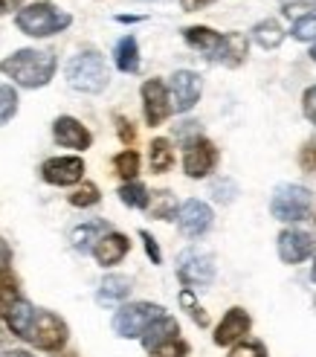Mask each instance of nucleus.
Masks as SVG:
<instances>
[{
    "label": "nucleus",
    "instance_id": "obj_9",
    "mask_svg": "<svg viewBox=\"0 0 316 357\" xmlns=\"http://www.w3.org/2000/svg\"><path fill=\"white\" fill-rule=\"evenodd\" d=\"M200 91H203V82L195 70H177L168 82V99H171V111L177 114H186L198 105L200 99Z\"/></svg>",
    "mask_w": 316,
    "mask_h": 357
},
{
    "label": "nucleus",
    "instance_id": "obj_40",
    "mask_svg": "<svg viewBox=\"0 0 316 357\" xmlns=\"http://www.w3.org/2000/svg\"><path fill=\"white\" fill-rule=\"evenodd\" d=\"M116 131H119V137H122V142H125V146H131V142L136 139L134 125H131L125 116H116Z\"/></svg>",
    "mask_w": 316,
    "mask_h": 357
},
{
    "label": "nucleus",
    "instance_id": "obj_30",
    "mask_svg": "<svg viewBox=\"0 0 316 357\" xmlns=\"http://www.w3.org/2000/svg\"><path fill=\"white\" fill-rule=\"evenodd\" d=\"M17 114V93L15 87L0 84V125H6Z\"/></svg>",
    "mask_w": 316,
    "mask_h": 357
},
{
    "label": "nucleus",
    "instance_id": "obj_12",
    "mask_svg": "<svg viewBox=\"0 0 316 357\" xmlns=\"http://www.w3.org/2000/svg\"><path fill=\"white\" fill-rule=\"evenodd\" d=\"M143 108H145V122L151 128L163 125L171 116V99H168V87L160 79H148L143 84Z\"/></svg>",
    "mask_w": 316,
    "mask_h": 357
},
{
    "label": "nucleus",
    "instance_id": "obj_7",
    "mask_svg": "<svg viewBox=\"0 0 316 357\" xmlns=\"http://www.w3.org/2000/svg\"><path fill=\"white\" fill-rule=\"evenodd\" d=\"M177 276L186 288H206L215 282V259L203 250H183L177 259Z\"/></svg>",
    "mask_w": 316,
    "mask_h": 357
},
{
    "label": "nucleus",
    "instance_id": "obj_28",
    "mask_svg": "<svg viewBox=\"0 0 316 357\" xmlns=\"http://www.w3.org/2000/svg\"><path fill=\"white\" fill-rule=\"evenodd\" d=\"M180 305L189 311V317L195 319V323H198L200 328H206V326H209V314L203 311L200 302L195 299V294H191V288H183V291H180Z\"/></svg>",
    "mask_w": 316,
    "mask_h": 357
},
{
    "label": "nucleus",
    "instance_id": "obj_19",
    "mask_svg": "<svg viewBox=\"0 0 316 357\" xmlns=\"http://www.w3.org/2000/svg\"><path fill=\"white\" fill-rule=\"evenodd\" d=\"M134 291V284L128 276H122V273H111V276H104L102 284H99V302H104V305H116V302L122 299H128Z\"/></svg>",
    "mask_w": 316,
    "mask_h": 357
},
{
    "label": "nucleus",
    "instance_id": "obj_32",
    "mask_svg": "<svg viewBox=\"0 0 316 357\" xmlns=\"http://www.w3.org/2000/svg\"><path fill=\"white\" fill-rule=\"evenodd\" d=\"M151 357H189V343L180 340V337H174V340L163 343V346H157L148 351Z\"/></svg>",
    "mask_w": 316,
    "mask_h": 357
},
{
    "label": "nucleus",
    "instance_id": "obj_45",
    "mask_svg": "<svg viewBox=\"0 0 316 357\" xmlns=\"http://www.w3.org/2000/svg\"><path fill=\"white\" fill-rule=\"evenodd\" d=\"M310 279L316 282V259H313V267H310Z\"/></svg>",
    "mask_w": 316,
    "mask_h": 357
},
{
    "label": "nucleus",
    "instance_id": "obj_23",
    "mask_svg": "<svg viewBox=\"0 0 316 357\" xmlns=\"http://www.w3.org/2000/svg\"><path fill=\"white\" fill-rule=\"evenodd\" d=\"M148 163L154 174H166L174 166V149L166 137H157L151 139V151H148Z\"/></svg>",
    "mask_w": 316,
    "mask_h": 357
},
{
    "label": "nucleus",
    "instance_id": "obj_2",
    "mask_svg": "<svg viewBox=\"0 0 316 357\" xmlns=\"http://www.w3.org/2000/svg\"><path fill=\"white\" fill-rule=\"evenodd\" d=\"M15 24L24 35H29V38H49V35H58L73 24V15L41 0V3H32L17 12Z\"/></svg>",
    "mask_w": 316,
    "mask_h": 357
},
{
    "label": "nucleus",
    "instance_id": "obj_31",
    "mask_svg": "<svg viewBox=\"0 0 316 357\" xmlns=\"http://www.w3.org/2000/svg\"><path fill=\"white\" fill-rule=\"evenodd\" d=\"M313 12H316V0H282V15L293 17V21H299V17L313 15Z\"/></svg>",
    "mask_w": 316,
    "mask_h": 357
},
{
    "label": "nucleus",
    "instance_id": "obj_34",
    "mask_svg": "<svg viewBox=\"0 0 316 357\" xmlns=\"http://www.w3.org/2000/svg\"><path fill=\"white\" fill-rule=\"evenodd\" d=\"M230 357H267V346L261 340H247V337H244L241 343H235Z\"/></svg>",
    "mask_w": 316,
    "mask_h": 357
},
{
    "label": "nucleus",
    "instance_id": "obj_47",
    "mask_svg": "<svg viewBox=\"0 0 316 357\" xmlns=\"http://www.w3.org/2000/svg\"><path fill=\"white\" fill-rule=\"evenodd\" d=\"M310 56H313V61H316V41H313V52H310Z\"/></svg>",
    "mask_w": 316,
    "mask_h": 357
},
{
    "label": "nucleus",
    "instance_id": "obj_38",
    "mask_svg": "<svg viewBox=\"0 0 316 357\" xmlns=\"http://www.w3.org/2000/svg\"><path fill=\"white\" fill-rule=\"evenodd\" d=\"M299 166L305 172H313L316 169V142H308V146L299 151Z\"/></svg>",
    "mask_w": 316,
    "mask_h": 357
},
{
    "label": "nucleus",
    "instance_id": "obj_27",
    "mask_svg": "<svg viewBox=\"0 0 316 357\" xmlns=\"http://www.w3.org/2000/svg\"><path fill=\"white\" fill-rule=\"evenodd\" d=\"M113 169L119 177H125V181H134V177L139 174V154L134 149H125V151H119L113 157Z\"/></svg>",
    "mask_w": 316,
    "mask_h": 357
},
{
    "label": "nucleus",
    "instance_id": "obj_4",
    "mask_svg": "<svg viewBox=\"0 0 316 357\" xmlns=\"http://www.w3.org/2000/svg\"><path fill=\"white\" fill-rule=\"evenodd\" d=\"M270 212H273V218L282 224L308 221L313 215V195H310V189H305L299 183H282V186H276L273 198H270Z\"/></svg>",
    "mask_w": 316,
    "mask_h": 357
},
{
    "label": "nucleus",
    "instance_id": "obj_21",
    "mask_svg": "<svg viewBox=\"0 0 316 357\" xmlns=\"http://www.w3.org/2000/svg\"><path fill=\"white\" fill-rule=\"evenodd\" d=\"M253 41L261 50H276V47H282V41H285V29L278 26V21L267 17V21H258L253 26Z\"/></svg>",
    "mask_w": 316,
    "mask_h": 357
},
{
    "label": "nucleus",
    "instance_id": "obj_29",
    "mask_svg": "<svg viewBox=\"0 0 316 357\" xmlns=\"http://www.w3.org/2000/svg\"><path fill=\"white\" fill-rule=\"evenodd\" d=\"M99 198H102V192H99V186H96V183H81L73 195H70V204L79 206V209H87V206L99 204Z\"/></svg>",
    "mask_w": 316,
    "mask_h": 357
},
{
    "label": "nucleus",
    "instance_id": "obj_11",
    "mask_svg": "<svg viewBox=\"0 0 316 357\" xmlns=\"http://www.w3.org/2000/svg\"><path fill=\"white\" fill-rule=\"evenodd\" d=\"M41 177L49 186H76L84 177L81 157H49L41 166Z\"/></svg>",
    "mask_w": 316,
    "mask_h": 357
},
{
    "label": "nucleus",
    "instance_id": "obj_25",
    "mask_svg": "<svg viewBox=\"0 0 316 357\" xmlns=\"http://www.w3.org/2000/svg\"><path fill=\"white\" fill-rule=\"evenodd\" d=\"M148 212H151V218H157V221H174V218H177V204H174L171 192H157V195H151Z\"/></svg>",
    "mask_w": 316,
    "mask_h": 357
},
{
    "label": "nucleus",
    "instance_id": "obj_36",
    "mask_svg": "<svg viewBox=\"0 0 316 357\" xmlns=\"http://www.w3.org/2000/svg\"><path fill=\"white\" fill-rule=\"evenodd\" d=\"M21 299V294H17V288H12V284H0V317L6 319V314L15 308V302Z\"/></svg>",
    "mask_w": 316,
    "mask_h": 357
},
{
    "label": "nucleus",
    "instance_id": "obj_24",
    "mask_svg": "<svg viewBox=\"0 0 316 357\" xmlns=\"http://www.w3.org/2000/svg\"><path fill=\"white\" fill-rule=\"evenodd\" d=\"M32 314H35V308L29 305V302L21 296L15 302V308L6 314V326H9V331L15 334V337H26V331H29V323H32Z\"/></svg>",
    "mask_w": 316,
    "mask_h": 357
},
{
    "label": "nucleus",
    "instance_id": "obj_16",
    "mask_svg": "<svg viewBox=\"0 0 316 357\" xmlns=\"http://www.w3.org/2000/svg\"><path fill=\"white\" fill-rule=\"evenodd\" d=\"M183 38H186L189 47H195L198 52H203L206 61L221 64V56H223V35L221 32L209 29V26H186Z\"/></svg>",
    "mask_w": 316,
    "mask_h": 357
},
{
    "label": "nucleus",
    "instance_id": "obj_1",
    "mask_svg": "<svg viewBox=\"0 0 316 357\" xmlns=\"http://www.w3.org/2000/svg\"><path fill=\"white\" fill-rule=\"evenodd\" d=\"M56 52L49 50H17L0 61V73L26 91H35V87L49 84V79L56 76Z\"/></svg>",
    "mask_w": 316,
    "mask_h": 357
},
{
    "label": "nucleus",
    "instance_id": "obj_10",
    "mask_svg": "<svg viewBox=\"0 0 316 357\" xmlns=\"http://www.w3.org/2000/svg\"><path fill=\"white\" fill-rule=\"evenodd\" d=\"M276 250H278V259L285 264H299L316 253V241L310 233H305V229H285V233H278Z\"/></svg>",
    "mask_w": 316,
    "mask_h": 357
},
{
    "label": "nucleus",
    "instance_id": "obj_44",
    "mask_svg": "<svg viewBox=\"0 0 316 357\" xmlns=\"http://www.w3.org/2000/svg\"><path fill=\"white\" fill-rule=\"evenodd\" d=\"M3 357H32V354L29 351H6Z\"/></svg>",
    "mask_w": 316,
    "mask_h": 357
},
{
    "label": "nucleus",
    "instance_id": "obj_37",
    "mask_svg": "<svg viewBox=\"0 0 316 357\" xmlns=\"http://www.w3.org/2000/svg\"><path fill=\"white\" fill-rule=\"evenodd\" d=\"M139 238H143V244H145V253H148L151 264H163V253H160V244H157V238L148 233V229H139Z\"/></svg>",
    "mask_w": 316,
    "mask_h": 357
},
{
    "label": "nucleus",
    "instance_id": "obj_18",
    "mask_svg": "<svg viewBox=\"0 0 316 357\" xmlns=\"http://www.w3.org/2000/svg\"><path fill=\"white\" fill-rule=\"evenodd\" d=\"M174 337H180V326H177V319L174 317H168V314H163L160 319H154V323L143 331V346L151 351V349H157V346H163V343H168V340H174Z\"/></svg>",
    "mask_w": 316,
    "mask_h": 357
},
{
    "label": "nucleus",
    "instance_id": "obj_26",
    "mask_svg": "<svg viewBox=\"0 0 316 357\" xmlns=\"http://www.w3.org/2000/svg\"><path fill=\"white\" fill-rule=\"evenodd\" d=\"M119 201L131 206V209H148V201H151V195L143 183H136V181H128L125 186H119Z\"/></svg>",
    "mask_w": 316,
    "mask_h": 357
},
{
    "label": "nucleus",
    "instance_id": "obj_22",
    "mask_svg": "<svg viewBox=\"0 0 316 357\" xmlns=\"http://www.w3.org/2000/svg\"><path fill=\"white\" fill-rule=\"evenodd\" d=\"M113 61H116V67L122 70V73H136V70H139V47H136L134 35H125V38L116 44Z\"/></svg>",
    "mask_w": 316,
    "mask_h": 357
},
{
    "label": "nucleus",
    "instance_id": "obj_6",
    "mask_svg": "<svg viewBox=\"0 0 316 357\" xmlns=\"http://www.w3.org/2000/svg\"><path fill=\"white\" fill-rule=\"evenodd\" d=\"M163 314L166 311L160 305H154V302H134V305H125L113 314V331L119 337H125V340H136V337H143V331Z\"/></svg>",
    "mask_w": 316,
    "mask_h": 357
},
{
    "label": "nucleus",
    "instance_id": "obj_8",
    "mask_svg": "<svg viewBox=\"0 0 316 357\" xmlns=\"http://www.w3.org/2000/svg\"><path fill=\"white\" fill-rule=\"evenodd\" d=\"M218 160H221V154H218V149H215V142H212V139L195 137V139H189V142H186L183 169H186L189 177H195V181L206 177L209 172H215Z\"/></svg>",
    "mask_w": 316,
    "mask_h": 357
},
{
    "label": "nucleus",
    "instance_id": "obj_5",
    "mask_svg": "<svg viewBox=\"0 0 316 357\" xmlns=\"http://www.w3.org/2000/svg\"><path fill=\"white\" fill-rule=\"evenodd\" d=\"M67 337H70V328L58 314L35 308L29 331H26L24 340H29L35 349H41V351H58V349L67 346Z\"/></svg>",
    "mask_w": 316,
    "mask_h": 357
},
{
    "label": "nucleus",
    "instance_id": "obj_35",
    "mask_svg": "<svg viewBox=\"0 0 316 357\" xmlns=\"http://www.w3.org/2000/svg\"><path fill=\"white\" fill-rule=\"evenodd\" d=\"M235 195H238V186L230 181V177H221V181L212 183V198H215L218 204H232Z\"/></svg>",
    "mask_w": 316,
    "mask_h": 357
},
{
    "label": "nucleus",
    "instance_id": "obj_33",
    "mask_svg": "<svg viewBox=\"0 0 316 357\" xmlns=\"http://www.w3.org/2000/svg\"><path fill=\"white\" fill-rule=\"evenodd\" d=\"M293 38L296 41H316V12L293 21Z\"/></svg>",
    "mask_w": 316,
    "mask_h": 357
},
{
    "label": "nucleus",
    "instance_id": "obj_14",
    "mask_svg": "<svg viewBox=\"0 0 316 357\" xmlns=\"http://www.w3.org/2000/svg\"><path fill=\"white\" fill-rule=\"evenodd\" d=\"M253 319L244 308H230L215 328V346H235L250 334Z\"/></svg>",
    "mask_w": 316,
    "mask_h": 357
},
{
    "label": "nucleus",
    "instance_id": "obj_17",
    "mask_svg": "<svg viewBox=\"0 0 316 357\" xmlns=\"http://www.w3.org/2000/svg\"><path fill=\"white\" fill-rule=\"evenodd\" d=\"M128 250H131L128 236H122V233H113V229H108V233H104V236L93 244L90 253L96 256V261H99L102 267H113V264H119L122 259L128 256Z\"/></svg>",
    "mask_w": 316,
    "mask_h": 357
},
{
    "label": "nucleus",
    "instance_id": "obj_41",
    "mask_svg": "<svg viewBox=\"0 0 316 357\" xmlns=\"http://www.w3.org/2000/svg\"><path fill=\"white\" fill-rule=\"evenodd\" d=\"M12 267V247L6 244V238H0V276H6Z\"/></svg>",
    "mask_w": 316,
    "mask_h": 357
},
{
    "label": "nucleus",
    "instance_id": "obj_13",
    "mask_svg": "<svg viewBox=\"0 0 316 357\" xmlns=\"http://www.w3.org/2000/svg\"><path fill=\"white\" fill-rule=\"evenodd\" d=\"M177 227H180L183 236L200 238V236H206L209 229H212V209H209V204L191 198L177 209Z\"/></svg>",
    "mask_w": 316,
    "mask_h": 357
},
{
    "label": "nucleus",
    "instance_id": "obj_42",
    "mask_svg": "<svg viewBox=\"0 0 316 357\" xmlns=\"http://www.w3.org/2000/svg\"><path fill=\"white\" fill-rule=\"evenodd\" d=\"M215 0H180V6L186 9V12H200V9H206V6H212Z\"/></svg>",
    "mask_w": 316,
    "mask_h": 357
},
{
    "label": "nucleus",
    "instance_id": "obj_20",
    "mask_svg": "<svg viewBox=\"0 0 316 357\" xmlns=\"http://www.w3.org/2000/svg\"><path fill=\"white\" fill-rule=\"evenodd\" d=\"M108 224L104 221H87V224H81V227H76L73 229V247L79 250V253H90L93 250V244L108 233Z\"/></svg>",
    "mask_w": 316,
    "mask_h": 357
},
{
    "label": "nucleus",
    "instance_id": "obj_15",
    "mask_svg": "<svg viewBox=\"0 0 316 357\" xmlns=\"http://www.w3.org/2000/svg\"><path fill=\"white\" fill-rule=\"evenodd\" d=\"M52 137H56L61 149H76V151L90 149V142H93V134L73 116H58L52 122Z\"/></svg>",
    "mask_w": 316,
    "mask_h": 357
},
{
    "label": "nucleus",
    "instance_id": "obj_3",
    "mask_svg": "<svg viewBox=\"0 0 316 357\" xmlns=\"http://www.w3.org/2000/svg\"><path fill=\"white\" fill-rule=\"evenodd\" d=\"M67 82L79 93H102L111 82V73H108V64H104V59L96 50H84L79 56L70 59Z\"/></svg>",
    "mask_w": 316,
    "mask_h": 357
},
{
    "label": "nucleus",
    "instance_id": "obj_39",
    "mask_svg": "<svg viewBox=\"0 0 316 357\" xmlns=\"http://www.w3.org/2000/svg\"><path fill=\"white\" fill-rule=\"evenodd\" d=\"M302 111H305V116L316 125V87H308V91H305V96H302Z\"/></svg>",
    "mask_w": 316,
    "mask_h": 357
},
{
    "label": "nucleus",
    "instance_id": "obj_46",
    "mask_svg": "<svg viewBox=\"0 0 316 357\" xmlns=\"http://www.w3.org/2000/svg\"><path fill=\"white\" fill-rule=\"evenodd\" d=\"M3 343H6V334H3V328H0V349H3Z\"/></svg>",
    "mask_w": 316,
    "mask_h": 357
},
{
    "label": "nucleus",
    "instance_id": "obj_43",
    "mask_svg": "<svg viewBox=\"0 0 316 357\" xmlns=\"http://www.w3.org/2000/svg\"><path fill=\"white\" fill-rule=\"evenodd\" d=\"M21 3L24 0H0V15H6L12 9H21Z\"/></svg>",
    "mask_w": 316,
    "mask_h": 357
}]
</instances>
